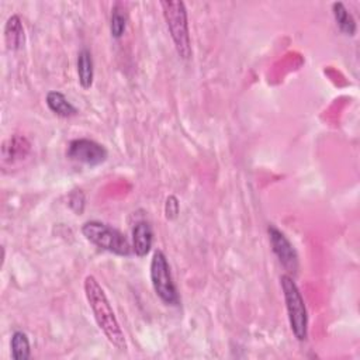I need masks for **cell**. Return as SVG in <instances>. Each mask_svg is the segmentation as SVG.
Instances as JSON below:
<instances>
[{"instance_id":"cell-1","label":"cell","mask_w":360,"mask_h":360,"mask_svg":"<svg viewBox=\"0 0 360 360\" xmlns=\"http://www.w3.org/2000/svg\"><path fill=\"white\" fill-rule=\"evenodd\" d=\"M85 295L89 302L90 310L93 313L94 321L101 329V332L105 334L108 341L119 350L124 352L127 350V341L126 335L120 327V323L113 311V307L106 295V291L103 290L97 279L92 275L86 276L85 283Z\"/></svg>"},{"instance_id":"cell-2","label":"cell","mask_w":360,"mask_h":360,"mask_svg":"<svg viewBox=\"0 0 360 360\" xmlns=\"http://www.w3.org/2000/svg\"><path fill=\"white\" fill-rule=\"evenodd\" d=\"M161 8L179 57L182 60H190L193 51L186 5L183 2L165 0V2H161Z\"/></svg>"},{"instance_id":"cell-3","label":"cell","mask_w":360,"mask_h":360,"mask_svg":"<svg viewBox=\"0 0 360 360\" xmlns=\"http://www.w3.org/2000/svg\"><path fill=\"white\" fill-rule=\"evenodd\" d=\"M280 286L286 302L289 324L297 341L304 342L308 336V313L298 286L290 275L280 276Z\"/></svg>"},{"instance_id":"cell-4","label":"cell","mask_w":360,"mask_h":360,"mask_svg":"<svg viewBox=\"0 0 360 360\" xmlns=\"http://www.w3.org/2000/svg\"><path fill=\"white\" fill-rule=\"evenodd\" d=\"M82 234L90 243L114 255L130 256L134 252L127 237L105 223L86 221L82 225Z\"/></svg>"},{"instance_id":"cell-5","label":"cell","mask_w":360,"mask_h":360,"mask_svg":"<svg viewBox=\"0 0 360 360\" xmlns=\"http://www.w3.org/2000/svg\"><path fill=\"white\" fill-rule=\"evenodd\" d=\"M149 273H151V283L155 294L166 305L178 307L180 304V297L171 273L168 258L162 250H157L153 253Z\"/></svg>"},{"instance_id":"cell-6","label":"cell","mask_w":360,"mask_h":360,"mask_svg":"<svg viewBox=\"0 0 360 360\" xmlns=\"http://www.w3.org/2000/svg\"><path fill=\"white\" fill-rule=\"evenodd\" d=\"M108 157L109 152L105 148V145L89 138L72 139L67 149L68 160L89 166H97L103 162H106Z\"/></svg>"},{"instance_id":"cell-7","label":"cell","mask_w":360,"mask_h":360,"mask_svg":"<svg viewBox=\"0 0 360 360\" xmlns=\"http://www.w3.org/2000/svg\"><path fill=\"white\" fill-rule=\"evenodd\" d=\"M268 235L272 245L273 253L277 256L280 265L286 269L289 275H295L298 272V255L289 238L273 224L268 227Z\"/></svg>"},{"instance_id":"cell-8","label":"cell","mask_w":360,"mask_h":360,"mask_svg":"<svg viewBox=\"0 0 360 360\" xmlns=\"http://www.w3.org/2000/svg\"><path fill=\"white\" fill-rule=\"evenodd\" d=\"M153 230L149 223L139 221L132 228V250L138 258H144L152 248Z\"/></svg>"},{"instance_id":"cell-9","label":"cell","mask_w":360,"mask_h":360,"mask_svg":"<svg viewBox=\"0 0 360 360\" xmlns=\"http://www.w3.org/2000/svg\"><path fill=\"white\" fill-rule=\"evenodd\" d=\"M30 152V142L26 137L13 135L5 141L2 146V158L5 162H16L24 160Z\"/></svg>"},{"instance_id":"cell-10","label":"cell","mask_w":360,"mask_h":360,"mask_svg":"<svg viewBox=\"0 0 360 360\" xmlns=\"http://www.w3.org/2000/svg\"><path fill=\"white\" fill-rule=\"evenodd\" d=\"M45 103L48 109L62 119H71L78 114V109L65 97L64 93L53 90L48 92L45 97Z\"/></svg>"},{"instance_id":"cell-11","label":"cell","mask_w":360,"mask_h":360,"mask_svg":"<svg viewBox=\"0 0 360 360\" xmlns=\"http://www.w3.org/2000/svg\"><path fill=\"white\" fill-rule=\"evenodd\" d=\"M5 40L9 49L17 51L22 46H24L26 42V34L24 27L22 23V19L17 15H13L9 17L5 26Z\"/></svg>"},{"instance_id":"cell-12","label":"cell","mask_w":360,"mask_h":360,"mask_svg":"<svg viewBox=\"0 0 360 360\" xmlns=\"http://www.w3.org/2000/svg\"><path fill=\"white\" fill-rule=\"evenodd\" d=\"M94 78V68H93V58L90 51L83 48L78 55V80L82 89L87 90L93 85Z\"/></svg>"},{"instance_id":"cell-13","label":"cell","mask_w":360,"mask_h":360,"mask_svg":"<svg viewBox=\"0 0 360 360\" xmlns=\"http://www.w3.org/2000/svg\"><path fill=\"white\" fill-rule=\"evenodd\" d=\"M332 15H334V19L336 22V26L338 28L349 35V37H353L357 31V26H356V20L353 19V16L348 12V9L345 8L343 3H334L332 5Z\"/></svg>"},{"instance_id":"cell-14","label":"cell","mask_w":360,"mask_h":360,"mask_svg":"<svg viewBox=\"0 0 360 360\" xmlns=\"http://www.w3.org/2000/svg\"><path fill=\"white\" fill-rule=\"evenodd\" d=\"M10 349L12 357L16 360H27L31 357V348L30 341L26 332L16 331L10 339Z\"/></svg>"},{"instance_id":"cell-15","label":"cell","mask_w":360,"mask_h":360,"mask_svg":"<svg viewBox=\"0 0 360 360\" xmlns=\"http://www.w3.org/2000/svg\"><path fill=\"white\" fill-rule=\"evenodd\" d=\"M126 8L123 3L117 2L113 9H112V19H110V31H112V37L119 40L124 35L126 28H127V13H126Z\"/></svg>"},{"instance_id":"cell-16","label":"cell","mask_w":360,"mask_h":360,"mask_svg":"<svg viewBox=\"0 0 360 360\" xmlns=\"http://www.w3.org/2000/svg\"><path fill=\"white\" fill-rule=\"evenodd\" d=\"M69 207L76 213L82 214L85 210V194L82 190H74L69 194Z\"/></svg>"},{"instance_id":"cell-17","label":"cell","mask_w":360,"mask_h":360,"mask_svg":"<svg viewBox=\"0 0 360 360\" xmlns=\"http://www.w3.org/2000/svg\"><path fill=\"white\" fill-rule=\"evenodd\" d=\"M180 212L179 200L175 196H169L165 203V216L168 220H176Z\"/></svg>"}]
</instances>
